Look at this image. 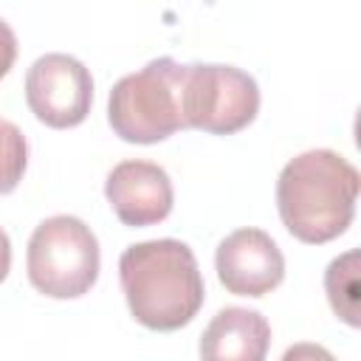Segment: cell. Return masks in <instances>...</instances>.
Returning a JSON list of instances; mask_svg holds the SVG:
<instances>
[{
  "mask_svg": "<svg viewBox=\"0 0 361 361\" xmlns=\"http://www.w3.org/2000/svg\"><path fill=\"white\" fill-rule=\"evenodd\" d=\"M118 279L133 319L158 333L186 327L206 299L192 248L172 237L127 245L118 257Z\"/></svg>",
  "mask_w": 361,
  "mask_h": 361,
  "instance_id": "6da1fadb",
  "label": "cell"
},
{
  "mask_svg": "<svg viewBox=\"0 0 361 361\" xmlns=\"http://www.w3.org/2000/svg\"><path fill=\"white\" fill-rule=\"evenodd\" d=\"M358 169L333 149H307L290 158L276 180V209L282 226L307 245L341 237L358 200Z\"/></svg>",
  "mask_w": 361,
  "mask_h": 361,
  "instance_id": "7a4b0ae2",
  "label": "cell"
},
{
  "mask_svg": "<svg viewBox=\"0 0 361 361\" xmlns=\"http://www.w3.org/2000/svg\"><path fill=\"white\" fill-rule=\"evenodd\" d=\"M183 73L186 65L172 56H158L141 71L121 76L107 99L113 133L127 144H158L186 130L180 104Z\"/></svg>",
  "mask_w": 361,
  "mask_h": 361,
  "instance_id": "3957f363",
  "label": "cell"
},
{
  "mask_svg": "<svg viewBox=\"0 0 361 361\" xmlns=\"http://www.w3.org/2000/svg\"><path fill=\"white\" fill-rule=\"evenodd\" d=\"M99 240L90 226L73 214L42 220L25 251L31 285L51 299H79L99 279Z\"/></svg>",
  "mask_w": 361,
  "mask_h": 361,
  "instance_id": "277c9868",
  "label": "cell"
},
{
  "mask_svg": "<svg viewBox=\"0 0 361 361\" xmlns=\"http://www.w3.org/2000/svg\"><path fill=\"white\" fill-rule=\"evenodd\" d=\"M183 121L186 127L234 135L245 130L259 113V87L251 73L234 65H186L183 73Z\"/></svg>",
  "mask_w": 361,
  "mask_h": 361,
  "instance_id": "5b68a950",
  "label": "cell"
},
{
  "mask_svg": "<svg viewBox=\"0 0 361 361\" xmlns=\"http://www.w3.org/2000/svg\"><path fill=\"white\" fill-rule=\"evenodd\" d=\"M25 102L45 127H76L90 113L93 76L71 54H45L25 73Z\"/></svg>",
  "mask_w": 361,
  "mask_h": 361,
  "instance_id": "8992f818",
  "label": "cell"
},
{
  "mask_svg": "<svg viewBox=\"0 0 361 361\" xmlns=\"http://www.w3.org/2000/svg\"><path fill=\"white\" fill-rule=\"evenodd\" d=\"M214 268L228 293L251 299L271 293L285 279V257L274 237L262 228H237L220 240Z\"/></svg>",
  "mask_w": 361,
  "mask_h": 361,
  "instance_id": "52a82bcc",
  "label": "cell"
},
{
  "mask_svg": "<svg viewBox=\"0 0 361 361\" xmlns=\"http://www.w3.org/2000/svg\"><path fill=\"white\" fill-rule=\"evenodd\" d=\"M104 197L130 228L155 226L169 217L175 192L164 166L152 161H121L104 180Z\"/></svg>",
  "mask_w": 361,
  "mask_h": 361,
  "instance_id": "ba28073f",
  "label": "cell"
},
{
  "mask_svg": "<svg viewBox=\"0 0 361 361\" xmlns=\"http://www.w3.org/2000/svg\"><path fill=\"white\" fill-rule=\"evenodd\" d=\"M271 347V324L248 307H223L200 336V358L206 361H262Z\"/></svg>",
  "mask_w": 361,
  "mask_h": 361,
  "instance_id": "9c48e42d",
  "label": "cell"
},
{
  "mask_svg": "<svg viewBox=\"0 0 361 361\" xmlns=\"http://www.w3.org/2000/svg\"><path fill=\"white\" fill-rule=\"evenodd\" d=\"M324 290H327V302L333 307V313L350 324L358 327L361 316H358V251L350 248L341 257H336L327 271H324Z\"/></svg>",
  "mask_w": 361,
  "mask_h": 361,
  "instance_id": "30bf717a",
  "label": "cell"
},
{
  "mask_svg": "<svg viewBox=\"0 0 361 361\" xmlns=\"http://www.w3.org/2000/svg\"><path fill=\"white\" fill-rule=\"evenodd\" d=\"M28 166V141L23 130L0 118V195H8L23 180V172Z\"/></svg>",
  "mask_w": 361,
  "mask_h": 361,
  "instance_id": "8fae6325",
  "label": "cell"
},
{
  "mask_svg": "<svg viewBox=\"0 0 361 361\" xmlns=\"http://www.w3.org/2000/svg\"><path fill=\"white\" fill-rule=\"evenodd\" d=\"M17 59V34L6 20H0V79L14 68Z\"/></svg>",
  "mask_w": 361,
  "mask_h": 361,
  "instance_id": "7c38bea8",
  "label": "cell"
},
{
  "mask_svg": "<svg viewBox=\"0 0 361 361\" xmlns=\"http://www.w3.org/2000/svg\"><path fill=\"white\" fill-rule=\"evenodd\" d=\"M8 271H11V240L0 228V282L8 276Z\"/></svg>",
  "mask_w": 361,
  "mask_h": 361,
  "instance_id": "4fadbf2b",
  "label": "cell"
}]
</instances>
